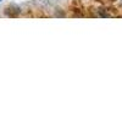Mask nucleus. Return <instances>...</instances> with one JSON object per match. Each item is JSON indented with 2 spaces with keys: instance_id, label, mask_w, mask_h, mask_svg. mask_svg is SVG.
Segmentation results:
<instances>
[]
</instances>
